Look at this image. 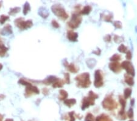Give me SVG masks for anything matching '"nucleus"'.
Wrapping results in <instances>:
<instances>
[{"label": "nucleus", "mask_w": 137, "mask_h": 121, "mask_svg": "<svg viewBox=\"0 0 137 121\" xmlns=\"http://www.w3.org/2000/svg\"><path fill=\"white\" fill-rule=\"evenodd\" d=\"M122 68L126 70L129 75H131L134 76L135 75V70L133 68L132 64L129 61H124L121 64Z\"/></svg>", "instance_id": "obj_9"}, {"label": "nucleus", "mask_w": 137, "mask_h": 121, "mask_svg": "<svg viewBox=\"0 0 137 121\" xmlns=\"http://www.w3.org/2000/svg\"><path fill=\"white\" fill-rule=\"evenodd\" d=\"M51 25L55 28H58L60 27V25L56 20H53L51 22Z\"/></svg>", "instance_id": "obj_32"}, {"label": "nucleus", "mask_w": 137, "mask_h": 121, "mask_svg": "<svg viewBox=\"0 0 137 121\" xmlns=\"http://www.w3.org/2000/svg\"><path fill=\"white\" fill-rule=\"evenodd\" d=\"M15 25L21 30L27 29L32 26L33 23L31 20H28L25 21L23 18H18L15 20Z\"/></svg>", "instance_id": "obj_4"}, {"label": "nucleus", "mask_w": 137, "mask_h": 121, "mask_svg": "<svg viewBox=\"0 0 137 121\" xmlns=\"http://www.w3.org/2000/svg\"><path fill=\"white\" fill-rule=\"evenodd\" d=\"M1 42L0 41V45H1Z\"/></svg>", "instance_id": "obj_42"}, {"label": "nucleus", "mask_w": 137, "mask_h": 121, "mask_svg": "<svg viewBox=\"0 0 137 121\" xmlns=\"http://www.w3.org/2000/svg\"><path fill=\"white\" fill-rule=\"evenodd\" d=\"M31 10V7L28 2H26L24 5V9H23V13L24 15H26L29 12V11Z\"/></svg>", "instance_id": "obj_23"}, {"label": "nucleus", "mask_w": 137, "mask_h": 121, "mask_svg": "<svg viewBox=\"0 0 137 121\" xmlns=\"http://www.w3.org/2000/svg\"><path fill=\"white\" fill-rule=\"evenodd\" d=\"M20 11V8L18 7H16L12 8L10 10L9 13L11 16H14V15L15 14V13H17L18 12H19Z\"/></svg>", "instance_id": "obj_25"}, {"label": "nucleus", "mask_w": 137, "mask_h": 121, "mask_svg": "<svg viewBox=\"0 0 137 121\" xmlns=\"http://www.w3.org/2000/svg\"><path fill=\"white\" fill-rule=\"evenodd\" d=\"M65 82L66 83H70V75L68 73H65Z\"/></svg>", "instance_id": "obj_33"}, {"label": "nucleus", "mask_w": 137, "mask_h": 121, "mask_svg": "<svg viewBox=\"0 0 137 121\" xmlns=\"http://www.w3.org/2000/svg\"><path fill=\"white\" fill-rule=\"evenodd\" d=\"M68 97V92L66 90L62 89L59 91L58 99L61 100H65Z\"/></svg>", "instance_id": "obj_15"}, {"label": "nucleus", "mask_w": 137, "mask_h": 121, "mask_svg": "<svg viewBox=\"0 0 137 121\" xmlns=\"http://www.w3.org/2000/svg\"><path fill=\"white\" fill-rule=\"evenodd\" d=\"M119 102L121 103V105L123 106V108L124 109V107L126 104V100H125V99L123 98V97L121 96V95L119 96Z\"/></svg>", "instance_id": "obj_30"}, {"label": "nucleus", "mask_w": 137, "mask_h": 121, "mask_svg": "<svg viewBox=\"0 0 137 121\" xmlns=\"http://www.w3.org/2000/svg\"><path fill=\"white\" fill-rule=\"evenodd\" d=\"M39 14L41 17H42L43 18H47L48 15H49V13H48V11L44 7H41L40 9H39Z\"/></svg>", "instance_id": "obj_18"}, {"label": "nucleus", "mask_w": 137, "mask_h": 121, "mask_svg": "<svg viewBox=\"0 0 137 121\" xmlns=\"http://www.w3.org/2000/svg\"><path fill=\"white\" fill-rule=\"evenodd\" d=\"M39 93H40V90H38V87L35 86H33L32 85L31 83L26 86V90H25V94H24V95L26 97L31 96V95L34 94H38Z\"/></svg>", "instance_id": "obj_8"}, {"label": "nucleus", "mask_w": 137, "mask_h": 121, "mask_svg": "<svg viewBox=\"0 0 137 121\" xmlns=\"http://www.w3.org/2000/svg\"><path fill=\"white\" fill-rule=\"evenodd\" d=\"M127 50V47L123 44L120 45L119 48H118V51L121 52V53H125V52H126Z\"/></svg>", "instance_id": "obj_27"}, {"label": "nucleus", "mask_w": 137, "mask_h": 121, "mask_svg": "<svg viewBox=\"0 0 137 121\" xmlns=\"http://www.w3.org/2000/svg\"><path fill=\"white\" fill-rule=\"evenodd\" d=\"M109 68L112 71L115 73H119L121 71V65L119 63H116V62L110 63L109 64Z\"/></svg>", "instance_id": "obj_11"}, {"label": "nucleus", "mask_w": 137, "mask_h": 121, "mask_svg": "<svg viewBox=\"0 0 137 121\" xmlns=\"http://www.w3.org/2000/svg\"><path fill=\"white\" fill-rule=\"evenodd\" d=\"M5 121H14V120L12 119H7Z\"/></svg>", "instance_id": "obj_39"}, {"label": "nucleus", "mask_w": 137, "mask_h": 121, "mask_svg": "<svg viewBox=\"0 0 137 121\" xmlns=\"http://www.w3.org/2000/svg\"><path fill=\"white\" fill-rule=\"evenodd\" d=\"M68 121H74V112H71L68 113Z\"/></svg>", "instance_id": "obj_31"}, {"label": "nucleus", "mask_w": 137, "mask_h": 121, "mask_svg": "<svg viewBox=\"0 0 137 121\" xmlns=\"http://www.w3.org/2000/svg\"><path fill=\"white\" fill-rule=\"evenodd\" d=\"M3 65H2V64H1V63H0V70H1V69H3Z\"/></svg>", "instance_id": "obj_40"}, {"label": "nucleus", "mask_w": 137, "mask_h": 121, "mask_svg": "<svg viewBox=\"0 0 137 121\" xmlns=\"http://www.w3.org/2000/svg\"><path fill=\"white\" fill-rule=\"evenodd\" d=\"M127 114H128V116L129 117H133V110H132V108H130V110H129Z\"/></svg>", "instance_id": "obj_35"}, {"label": "nucleus", "mask_w": 137, "mask_h": 121, "mask_svg": "<svg viewBox=\"0 0 137 121\" xmlns=\"http://www.w3.org/2000/svg\"><path fill=\"white\" fill-rule=\"evenodd\" d=\"M78 37V34L72 30H68L67 31L68 39L71 42H76Z\"/></svg>", "instance_id": "obj_10"}, {"label": "nucleus", "mask_w": 137, "mask_h": 121, "mask_svg": "<svg viewBox=\"0 0 137 121\" xmlns=\"http://www.w3.org/2000/svg\"><path fill=\"white\" fill-rule=\"evenodd\" d=\"M120 59H121V56H119V55H117V54H115L110 58V60L113 61H119Z\"/></svg>", "instance_id": "obj_28"}, {"label": "nucleus", "mask_w": 137, "mask_h": 121, "mask_svg": "<svg viewBox=\"0 0 137 121\" xmlns=\"http://www.w3.org/2000/svg\"><path fill=\"white\" fill-rule=\"evenodd\" d=\"M1 4H2V2H0V8H1Z\"/></svg>", "instance_id": "obj_41"}, {"label": "nucleus", "mask_w": 137, "mask_h": 121, "mask_svg": "<svg viewBox=\"0 0 137 121\" xmlns=\"http://www.w3.org/2000/svg\"><path fill=\"white\" fill-rule=\"evenodd\" d=\"M96 121H112L110 117L106 114H101L96 118Z\"/></svg>", "instance_id": "obj_20"}, {"label": "nucleus", "mask_w": 137, "mask_h": 121, "mask_svg": "<svg viewBox=\"0 0 137 121\" xmlns=\"http://www.w3.org/2000/svg\"><path fill=\"white\" fill-rule=\"evenodd\" d=\"M51 10L54 13L57 17L60 18L61 19L65 20H66L68 17V15L65 11V9L61 5L55 4L53 5L51 7Z\"/></svg>", "instance_id": "obj_3"}, {"label": "nucleus", "mask_w": 137, "mask_h": 121, "mask_svg": "<svg viewBox=\"0 0 137 121\" xmlns=\"http://www.w3.org/2000/svg\"><path fill=\"white\" fill-rule=\"evenodd\" d=\"M132 93V89L130 88H126V89L124 90V99H126L129 98L130 96Z\"/></svg>", "instance_id": "obj_24"}, {"label": "nucleus", "mask_w": 137, "mask_h": 121, "mask_svg": "<svg viewBox=\"0 0 137 121\" xmlns=\"http://www.w3.org/2000/svg\"><path fill=\"white\" fill-rule=\"evenodd\" d=\"M63 65L67 68V70L71 72V73H77L78 71V69L75 66L74 64H68V62L65 61V63H64Z\"/></svg>", "instance_id": "obj_13"}, {"label": "nucleus", "mask_w": 137, "mask_h": 121, "mask_svg": "<svg viewBox=\"0 0 137 121\" xmlns=\"http://www.w3.org/2000/svg\"><path fill=\"white\" fill-rule=\"evenodd\" d=\"M77 86L82 88H87L91 85V81L90 80V74L88 73H83L78 75L76 77Z\"/></svg>", "instance_id": "obj_1"}, {"label": "nucleus", "mask_w": 137, "mask_h": 121, "mask_svg": "<svg viewBox=\"0 0 137 121\" xmlns=\"http://www.w3.org/2000/svg\"><path fill=\"white\" fill-rule=\"evenodd\" d=\"M63 84H64V81L62 80L57 78V80L52 85V86L54 88H56V87H62L63 86Z\"/></svg>", "instance_id": "obj_19"}, {"label": "nucleus", "mask_w": 137, "mask_h": 121, "mask_svg": "<svg viewBox=\"0 0 137 121\" xmlns=\"http://www.w3.org/2000/svg\"><path fill=\"white\" fill-rule=\"evenodd\" d=\"M91 9H92V8H91V6H85L84 7H83L82 11H81V13H82V14L87 15L90 12H91Z\"/></svg>", "instance_id": "obj_22"}, {"label": "nucleus", "mask_w": 137, "mask_h": 121, "mask_svg": "<svg viewBox=\"0 0 137 121\" xmlns=\"http://www.w3.org/2000/svg\"><path fill=\"white\" fill-rule=\"evenodd\" d=\"M9 16H6V15H1V16H0V23H1V24H4L7 20H9Z\"/></svg>", "instance_id": "obj_26"}, {"label": "nucleus", "mask_w": 137, "mask_h": 121, "mask_svg": "<svg viewBox=\"0 0 137 121\" xmlns=\"http://www.w3.org/2000/svg\"><path fill=\"white\" fill-rule=\"evenodd\" d=\"M94 116L91 113H88L85 117V121H94Z\"/></svg>", "instance_id": "obj_29"}, {"label": "nucleus", "mask_w": 137, "mask_h": 121, "mask_svg": "<svg viewBox=\"0 0 137 121\" xmlns=\"http://www.w3.org/2000/svg\"><path fill=\"white\" fill-rule=\"evenodd\" d=\"M132 53L130 51H128L127 53V55H126V58L127 59L130 60L132 58Z\"/></svg>", "instance_id": "obj_34"}, {"label": "nucleus", "mask_w": 137, "mask_h": 121, "mask_svg": "<svg viewBox=\"0 0 137 121\" xmlns=\"http://www.w3.org/2000/svg\"><path fill=\"white\" fill-rule=\"evenodd\" d=\"M48 93H49V90H48L47 88H43V94L44 95H48Z\"/></svg>", "instance_id": "obj_37"}, {"label": "nucleus", "mask_w": 137, "mask_h": 121, "mask_svg": "<svg viewBox=\"0 0 137 121\" xmlns=\"http://www.w3.org/2000/svg\"><path fill=\"white\" fill-rule=\"evenodd\" d=\"M95 82L94 85L96 87H101L104 85L102 73L101 70H98L95 73Z\"/></svg>", "instance_id": "obj_7"}, {"label": "nucleus", "mask_w": 137, "mask_h": 121, "mask_svg": "<svg viewBox=\"0 0 137 121\" xmlns=\"http://www.w3.org/2000/svg\"><path fill=\"white\" fill-rule=\"evenodd\" d=\"M8 50H9V48L7 47H6L4 44L1 43L0 45V56L1 57H4L6 55Z\"/></svg>", "instance_id": "obj_16"}, {"label": "nucleus", "mask_w": 137, "mask_h": 121, "mask_svg": "<svg viewBox=\"0 0 137 121\" xmlns=\"http://www.w3.org/2000/svg\"><path fill=\"white\" fill-rule=\"evenodd\" d=\"M57 80V78H56V77L54 76H50L49 77H48L46 80L43 81V83L45 84L46 85H53V83H54Z\"/></svg>", "instance_id": "obj_14"}, {"label": "nucleus", "mask_w": 137, "mask_h": 121, "mask_svg": "<svg viewBox=\"0 0 137 121\" xmlns=\"http://www.w3.org/2000/svg\"><path fill=\"white\" fill-rule=\"evenodd\" d=\"M104 40L106 42H110V40H111V36H109V35H107L104 37Z\"/></svg>", "instance_id": "obj_36"}, {"label": "nucleus", "mask_w": 137, "mask_h": 121, "mask_svg": "<svg viewBox=\"0 0 137 121\" xmlns=\"http://www.w3.org/2000/svg\"><path fill=\"white\" fill-rule=\"evenodd\" d=\"M125 81L130 86H133L134 84V81L132 77L128 76V75H125Z\"/></svg>", "instance_id": "obj_21"}, {"label": "nucleus", "mask_w": 137, "mask_h": 121, "mask_svg": "<svg viewBox=\"0 0 137 121\" xmlns=\"http://www.w3.org/2000/svg\"><path fill=\"white\" fill-rule=\"evenodd\" d=\"M98 97V95L93 91H90L88 97H84L82 100V110H84L87 108L89 107L90 105H95V100Z\"/></svg>", "instance_id": "obj_2"}, {"label": "nucleus", "mask_w": 137, "mask_h": 121, "mask_svg": "<svg viewBox=\"0 0 137 121\" xmlns=\"http://www.w3.org/2000/svg\"><path fill=\"white\" fill-rule=\"evenodd\" d=\"M76 103V99H66L64 100L65 105H66L68 107H71L73 105H74Z\"/></svg>", "instance_id": "obj_17"}, {"label": "nucleus", "mask_w": 137, "mask_h": 121, "mask_svg": "<svg viewBox=\"0 0 137 121\" xmlns=\"http://www.w3.org/2000/svg\"><path fill=\"white\" fill-rule=\"evenodd\" d=\"M102 105L106 110H112L117 107L116 103L111 97H107L105 98L102 102Z\"/></svg>", "instance_id": "obj_6"}, {"label": "nucleus", "mask_w": 137, "mask_h": 121, "mask_svg": "<svg viewBox=\"0 0 137 121\" xmlns=\"http://www.w3.org/2000/svg\"><path fill=\"white\" fill-rule=\"evenodd\" d=\"M3 116L0 114V121H3Z\"/></svg>", "instance_id": "obj_38"}, {"label": "nucleus", "mask_w": 137, "mask_h": 121, "mask_svg": "<svg viewBox=\"0 0 137 121\" xmlns=\"http://www.w3.org/2000/svg\"><path fill=\"white\" fill-rule=\"evenodd\" d=\"M82 22V17L78 13H73L71 19L68 23V26L71 28L75 29L79 26Z\"/></svg>", "instance_id": "obj_5"}, {"label": "nucleus", "mask_w": 137, "mask_h": 121, "mask_svg": "<svg viewBox=\"0 0 137 121\" xmlns=\"http://www.w3.org/2000/svg\"><path fill=\"white\" fill-rule=\"evenodd\" d=\"M1 34L3 36H6V35H10L12 34V28L11 25L7 24L3 28L1 31Z\"/></svg>", "instance_id": "obj_12"}]
</instances>
